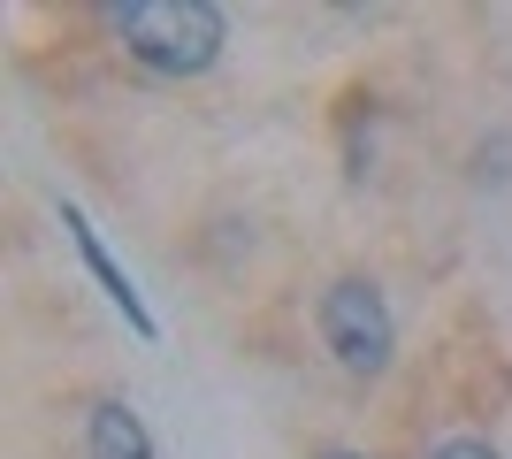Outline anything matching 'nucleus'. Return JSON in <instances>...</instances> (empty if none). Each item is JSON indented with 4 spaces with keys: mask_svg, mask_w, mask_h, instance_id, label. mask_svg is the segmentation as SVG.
<instances>
[{
    "mask_svg": "<svg viewBox=\"0 0 512 459\" xmlns=\"http://www.w3.org/2000/svg\"><path fill=\"white\" fill-rule=\"evenodd\" d=\"M321 345H329V360H337L344 375L375 383V375L398 360V322H390V299L367 284V276H337V284L321 291Z\"/></svg>",
    "mask_w": 512,
    "mask_h": 459,
    "instance_id": "f03ea898",
    "label": "nucleus"
},
{
    "mask_svg": "<svg viewBox=\"0 0 512 459\" xmlns=\"http://www.w3.org/2000/svg\"><path fill=\"white\" fill-rule=\"evenodd\" d=\"M107 31L130 46V62L153 77H199L230 46V16L214 0H115Z\"/></svg>",
    "mask_w": 512,
    "mask_h": 459,
    "instance_id": "f257e3e1",
    "label": "nucleus"
},
{
    "mask_svg": "<svg viewBox=\"0 0 512 459\" xmlns=\"http://www.w3.org/2000/svg\"><path fill=\"white\" fill-rule=\"evenodd\" d=\"M428 459H505V452H497V444H482V437H444Z\"/></svg>",
    "mask_w": 512,
    "mask_h": 459,
    "instance_id": "39448f33",
    "label": "nucleus"
},
{
    "mask_svg": "<svg viewBox=\"0 0 512 459\" xmlns=\"http://www.w3.org/2000/svg\"><path fill=\"white\" fill-rule=\"evenodd\" d=\"M62 230H69V245H77V261L92 268V284H100L107 299L123 306V322H130V329H138V337H146V345H153V337H161V322H153V306L138 299V284H130V276H123V261H115V253H107V245H100V230H92V222L77 215L69 199H62Z\"/></svg>",
    "mask_w": 512,
    "mask_h": 459,
    "instance_id": "7ed1b4c3",
    "label": "nucleus"
},
{
    "mask_svg": "<svg viewBox=\"0 0 512 459\" xmlns=\"http://www.w3.org/2000/svg\"><path fill=\"white\" fill-rule=\"evenodd\" d=\"M85 452L92 459H153V437H146V421L130 414L123 398H100L85 421Z\"/></svg>",
    "mask_w": 512,
    "mask_h": 459,
    "instance_id": "20e7f679",
    "label": "nucleus"
},
{
    "mask_svg": "<svg viewBox=\"0 0 512 459\" xmlns=\"http://www.w3.org/2000/svg\"><path fill=\"white\" fill-rule=\"evenodd\" d=\"M321 459H367V452H321Z\"/></svg>",
    "mask_w": 512,
    "mask_h": 459,
    "instance_id": "423d86ee",
    "label": "nucleus"
}]
</instances>
